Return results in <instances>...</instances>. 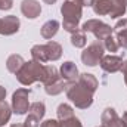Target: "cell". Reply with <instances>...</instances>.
<instances>
[{
    "label": "cell",
    "instance_id": "26",
    "mask_svg": "<svg viewBox=\"0 0 127 127\" xmlns=\"http://www.w3.org/2000/svg\"><path fill=\"white\" fill-rule=\"evenodd\" d=\"M61 127H83V124L80 123L78 118L72 117V118H68V120L61 121Z\"/></svg>",
    "mask_w": 127,
    "mask_h": 127
},
{
    "label": "cell",
    "instance_id": "15",
    "mask_svg": "<svg viewBox=\"0 0 127 127\" xmlns=\"http://www.w3.org/2000/svg\"><path fill=\"white\" fill-rule=\"evenodd\" d=\"M58 30H59V22L55 21V19H50V21L43 24V27H41V37L46 38V40H50L52 37L56 35Z\"/></svg>",
    "mask_w": 127,
    "mask_h": 127
},
{
    "label": "cell",
    "instance_id": "25",
    "mask_svg": "<svg viewBox=\"0 0 127 127\" xmlns=\"http://www.w3.org/2000/svg\"><path fill=\"white\" fill-rule=\"evenodd\" d=\"M115 40L118 43L120 47L123 49H127V30H123V31H117L115 32Z\"/></svg>",
    "mask_w": 127,
    "mask_h": 127
},
{
    "label": "cell",
    "instance_id": "19",
    "mask_svg": "<svg viewBox=\"0 0 127 127\" xmlns=\"http://www.w3.org/2000/svg\"><path fill=\"white\" fill-rule=\"evenodd\" d=\"M31 56L34 61L40 64L47 62V55H46V47L44 44H35L31 47Z\"/></svg>",
    "mask_w": 127,
    "mask_h": 127
},
{
    "label": "cell",
    "instance_id": "22",
    "mask_svg": "<svg viewBox=\"0 0 127 127\" xmlns=\"http://www.w3.org/2000/svg\"><path fill=\"white\" fill-rule=\"evenodd\" d=\"M56 114H58L59 121H64V120H68V118L74 117V109L68 103H61L58 106V109H56Z\"/></svg>",
    "mask_w": 127,
    "mask_h": 127
},
{
    "label": "cell",
    "instance_id": "10",
    "mask_svg": "<svg viewBox=\"0 0 127 127\" xmlns=\"http://www.w3.org/2000/svg\"><path fill=\"white\" fill-rule=\"evenodd\" d=\"M59 74H61V77H62L66 83H74V81H77V80H78V75H80L77 65L74 62H71V61H66V62H64L62 65H61Z\"/></svg>",
    "mask_w": 127,
    "mask_h": 127
},
{
    "label": "cell",
    "instance_id": "5",
    "mask_svg": "<svg viewBox=\"0 0 127 127\" xmlns=\"http://www.w3.org/2000/svg\"><path fill=\"white\" fill-rule=\"evenodd\" d=\"M103 52H105V47H103V43L100 40H95L93 43H90L81 53V61L84 65L87 66H96L100 64V59L103 56Z\"/></svg>",
    "mask_w": 127,
    "mask_h": 127
},
{
    "label": "cell",
    "instance_id": "32",
    "mask_svg": "<svg viewBox=\"0 0 127 127\" xmlns=\"http://www.w3.org/2000/svg\"><path fill=\"white\" fill-rule=\"evenodd\" d=\"M80 3H81V6L84 7V6H93V1L95 0H78Z\"/></svg>",
    "mask_w": 127,
    "mask_h": 127
},
{
    "label": "cell",
    "instance_id": "16",
    "mask_svg": "<svg viewBox=\"0 0 127 127\" xmlns=\"http://www.w3.org/2000/svg\"><path fill=\"white\" fill-rule=\"evenodd\" d=\"M59 78H62V77H61V74L58 72V69L53 65H44V77L41 80V83L44 86H49V84L58 81Z\"/></svg>",
    "mask_w": 127,
    "mask_h": 127
},
{
    "label": "cell",
    "instance_id": "37",
    "mask_svg": "<svg viewBox=\"0 0 127 127\" xmlns=\"http://www.w3.org/2000/svg\"><path fill=\"white\" fill-rule=\"evenodd\" d=\"M120 1H121V3H124V4L127 6V0H120Z\"/></svg>",
    "mask_w": 127,
    "mask_h": 127
},
{
    "label": "cell",
    "instance_id": "1",
    "mask_svg": "<svg viewBox=\"0 0 127 127\" xmlns=\"http://www.w3.org/2000/svg\"><path fill=\"white\" fill-rule=\"evenodd\" d=\"M61 13L64 16L62 25L68 32H75L78 30V22L83 15V6L78 0H65L61 6Z\"/></svg>",
    "mask_w": 127,
    "mask_h": 127
},
{
    "label": "cell",
    "instance_id": "12",
    "mask_svg": "<svg viewBox=\"0 0 127 127\" xmlns=\"http://www.w3.org/2000/svg\"><path fill=\"white\" fill-rule=\"evenodd\" d=\"M100 123L102 127H123L121 126V118L115 112L114 108H106L102 115H100Z\"/></svg>",
    "mask_w": 127,
    "mask_h": 127
},
{
    "label": "cell",
    "instance_id": "35",
    "mask_svg": "<svg viewBox=\"0 0 127 127\" xmlns=\"http://www.w3.org/2000/svg\"><path fill=\"white\" fill-rule=\"evenodd\" d=\"M47 4H53V3H56V0H44Z\"/></svg>",
    "mask_w": 127,
    "mask_h": 127
},
{
    "label": "cell",
    "instance_id": "4",
    "mask_svg": "<svg viewBox=\"0 0 127 127\" xmlns=\"http://www.w3.org/2000/svg\"><path fill=\"white\" fill-rule=\"evenodd\" d=\"M66 96L80 109H87L93 103V93H90L89 90L81 87L77 81L68 83V86H66Z\"/></svg>",
    "mask_w": 127,
    "mask_h": 127
},
{
    "label": "cell",
    "instance_id": "29",
    "mask_svg": "<svg viewBox=\"0 0 127 127\" xmlns=\"http://www.w3.org/2000/svg\"><path fill=\"white\" fill-rule=\"evenodd\" d=\"M41 127H61V121L49 118V120H46V121L41 123Z\"/></svg>",
    "mask_w": 127,
    "mask_h": 127
},
{
    "label": "cell",
    "instance_id": "24",
    "mask_svg": "<svg viewBox=\"0 0 127 127\" xmlns=\"http://www.w3.org/2000/svg\"><path fill=\"white\" fill-rule=\"evenodd\" d=\"M102 43H103V47H105L108 52H117V50H118V47H120L114 35H109V37H106V38H105Z\"/></svg>",
    "mask_w": 127,
    "mask_h": 127
},
{
    "label": "cell",
    "instance_id": "3",
    "mask_svg": "<svg viewBox=\"0 0 127 127\" xmlns=\"http://www.w3.org/2000/svg\"><path fill=\"white\" fill-rule=\"evenodd\" d=\"M92 7L96 15H109V18H123L127 10V6L120 0H95Z\"/></svg>",
    "mask_w": 127,
    "mask_h": 127
},
{
    "label": "cell",
    "instance_id": "6",
    "mask_svg": "<svg viewBox=\"0 0 127 127\" xmlns=\"http://www.w3.org/2000/svg\"><path fill=\"white\" fill-rule=\"evenodd\" d=\"M81 30L84 32H92L96 38L100 40V41H103L106 37L112 35V32H114V30L111 28V25H108V24H105V22H102L99 19H89V21H86L83 24Z\"/></svg>",
    "mask_w": 127,
    "mask_h": 127
},
{
    "label": "cell",
    "instance_id": "36",
    "mask_svg": "<svg viewBox=\"0 0 127 127\" xmlns=\"http://www.w3.org/2000/svg\"><path fill=\"white\" fill-rule=\"evenodd\" d=\"M10 127H24V126H22V124H12Z\"/></svg>",
    "mask_w": 127,
    "mask_h": 127
},
{
    "label": "cell",
    "instance_id": "13",
    "mask_svg": "<svg viewBox=\"0 0 127 127\" xmlns=\"http://www.w3.org/2000/svg\"><path fill=\"white\" fill-rule=\"evenodd\" d=\"M77 83H78L81 87H84L86 90H89L90 93H95L96 90H97V86H99V83H97L96 77L93 75V74H89V72L80 74V75H78Z\"/></svg>",
    "mask_w": 127,
    "mask_h": 127
},
{
    "label": "cell",
    "instance_id": "30",
    "mask_svg": "<svg viewBox=\"0 0 127 127\" xmlns=\"http://www.w3.org/2000/svg\"><path fill=\"white\" fill-rule=\"evenodd\" d=\"M13 6V0H0V10H9Z\"/></svg>",
    "mask_w": 127,
    "mask_h": 127
},
{
    "label": "cell",
    "instance_id": "28",
    "mask_svg": "<svg viewBox=\"0 0 127 127\" xmlns=\"http://www.w3.org/2000/svg\"><path fill=\"white\" fill-rule=\"evenodd\" d=\"M114 31H123V30H127V19L126 18H123V19H120L117 24H115V27L112 28Z\"/></svg>",
    "mask_w": 127,
    "mask_h": 127
},
{
    "label": "cell",
    "instance_id": "14",
    "mask_svg": "<svg viewBox=\"0 0 127 127\" xmlns=\"http://www.w3.org/2000/svg\"><path fill=\"white\" fill-rule=\"evenodd\" d=\"M46 47V55H47V61H58L62 56V46L56 41H47L44 44Z\"/></svg>",
    "mask_w": 127,
    "mask_h": 127
},
{
    "label": "cell",
    "instance_id": "9",
    "mask_svg": "<svg viewBox=\"0 0 127 127\" xmlns=\"http://www.w3.org/2000/svg\"><path fill=\"white\" fill-rule=\"evenodd\" d=\"M19 19L15 15H9L0 19V34L1 35H12L15 32H18L19 30Z\"/></svg>",
    "mask_w": 127,
    "mask_h": 127
},
{
    "label": "cell",
    "instance_id": "21",
    "mask_svg": "<svg viewBox=\"0 0 127 127\" xmlns=\"http://www.w3.org/2000/svg\"><path fill=\"white\" fill-rule=\"evenodd\" d=\"M87 43V38H86V32L83 31L81 28H78L75 32L71 34V44L74 47H84Z\"/></svg>",
    "mask_w": 127,
    "mask_h": 127
},
{
    "label": "cell",
    "instance_id": "34",
    "mask_svg": "<svg viewBox=\"0 0 127 127\" xmlns=\"http://www.w3.org/2000/svg\"><path fill=\"white\" fill-rule=\"evenodd\" d=\"M121 126L127 127V111L123 114V117H121Z\"/></svg>",
    "mask_w": 127,
    "mask_h": 127
},
{
    "label": "cell",
    "instance_id": "33",
    "mask_svg": "<svg viewBox=\"0 0 127 127\" xmlns=\"http://www.w3.org/2000/svg\"><path fill=\"white\" fill-rule=\"evenodd\" d=\"M4 97H6V89L0 86V102H1V100H4Z\"/></svg>",
    "mask_w": 127,
    "mask_h": 127
},
{
    "label": "cell",
    "instance_id": "31",
    "mask_svg": "<svg viewBox=\"0 0 127 127\" xmlns=\"http://www.w3.org/2000/svg\"><path fill=\"white\" fill-rule=\"evenodd\" d=\"M121 71H123V75H124V83L127 84V61H124V62H123Z\"/></svg>",
    "mask_w": 127,
    "mask_h": 127
},
{
    "label": "cell",
    "instance_id": "7",
    "mask_svg": "<svg viewBox=\"0 0 127 127\" xmlns=\"http://www.w3.org/2000/svg\"><path fill=\"white\" fill-rule=\"evenodd\" d=\"M30 90L28 89H18L12 95V111L18 115H24L30 109Z\"/></svg>",
    "mask_w": 127,
    "mask_h": 127
},
{
    "label": "cell",
    "instance_id": "2",
    "mask_svg": "<svg viewBox=\"0 0 127 127\" xmlns=\"http://www.w3.org/2000/svg\"><path fill=\"white\" fill-rule=\"evenodd\" d=\"M44 77V65L37 61H28L24 62L21 66V69L16 72V78L21 84L24 86H30L35 81H41Z\"/></svg>",
    "mask_w": 127,
    "mask_h": 127
},
{
    "label": "cell",
    "instance_id": "17",
    "mask_svg": "<svg viewBox=\"0 0 127 127\" xmlns=\"http://www.w3.org/2000/svg\"><path fill=\"white\" fill-rule=\"evenodd\" d=\"M24 58L21 56V55H16V53H13V55H10L9 58H7V61H6V68H7V71L9 72H12V74H16L19 69H21V66L24 65Z\"/></svg>",
    "mask_w": 127,
    "mask_h": 127
},
{
    "label": "cell",
    "instance_id": "23",
    "mask_svg": "<svg viewBox=\"0 0 127 127\" xmlns=\"http://www.w3.org/2000/svg\"><path fill=\"white\" fill-rule=\"evenodd\" d=\"M30 114H32L34 117H37L38 120H41L44 117V112H46V106L43 102H34L30 105Z\"/></svg>",
    "mask_w": 127,
    "mask_h": 127
},
{
    "label": "cell",
    "instance_id": "8",
    "mask_svg": "<svg viewBox=\"0 0 127 127\" xmlns=\"http://www.w3.org/2000/svg\"><path fill=\"white\" fill-rule=\"evenodd\" d=\"M123 58L121 56H114V55H103L102 59H100V68L105 71V72H109V74H114L117 71H121V66H123Z\"/></svg>",
    "mask_w": 127,
    "mask_h": 127
},
{
    "label": "cell",
    "instance_id": "11",
    "mask_svg": "<svg viewBox=\"0 0 127 127\" xmlns=\"http://www.w3.org/2000/svg\"><path fill=\"white\" fill-rule=\"evenodd\" d=\"M21 12L28 19H35L41 12V6H40V3L37 0H22Z\"/></svg>",
    "mask_w": 127,
    "mask_h": 127
},
{
    "label": "cell",
    "instance_id": "27",
    "mask_svg": "<svg viewBox=\"0 0 127 127\" xmlns=\"http://www.w3.org/2000/svg\"><path fill=\"white\" fill-rule=\"evenodd\" d=\"M38 121H40V120H38L37 117H34L32 114H30V115L25 118V121H24L22 126L24 127H38Z\"/></svg>",
    "mask_w": 127,
    "mask_h": 127
},
{
    "label": "cell",
    "instance_id": "20",
    "mask_svg": "<svg viewBox=\"0 0 127 127\" xmlns=\"http://www.w3.org/2000/svg\"><path fill=\"white\" fill-rule=\"evenodd\" d=\"M10 115H12V106L6 100H1L0 102V127H3L6 123H9Z\"/></svg>",
    "mask_w": 127,
    "mask_h": 127
},
{
    "label": "cell",
    "instance_id": "18",
    "mask_svg": "<svg viewBox=\"0 0 127 127\" xmlns=\"http://www.w3.org/2000/svg\"><path fill=\"white\" fill-rule=\"evenodd\" d=\"M66 86H68V83L64 80V78H59L58 81H55V83H52V84H49V86H44V90H46V93L47 95H59V93H62L64 90H66Z\"/></svg>",
    "mask_w": 127,
    "mask_h": 127
}]
</instances>
